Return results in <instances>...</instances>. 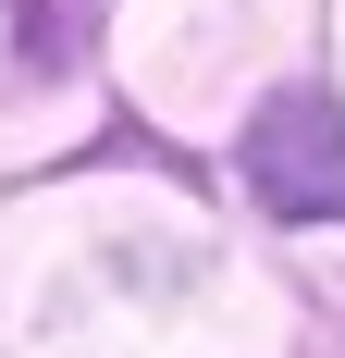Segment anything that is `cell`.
Segmentation results:
<instances>
[{
	"mask_svg": "<svg viewBox=\"0 0 345 358\" xmlns=\"http://www.w3.org/2000/svg\"><path fill=\"white\" fill-rule=\"evenodd\" d=\"M247 185H259V210H284V222H345V111L321 99V87L272 99L247 124Z\"/></svg>",
	"mask_w": 345,
	"mask_h": 358,
	"instance_id": "6da1fadb",
	"label": "cell"
}]
</instances>
